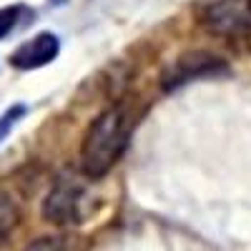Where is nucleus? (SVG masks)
Listing matches in <instances>:
<instances>
[{
    "label": "nucleus",
    "mask_w": 251,
    "mask_h": 251,
    "mask_svg": "<svg viewBox=\"0 0 251 251\" xmlns=\"http://www.w3.org/2000/svg\"><path fill=\"white\" fill-rule=\"evenodd\" d=\"M131 138V116L123 106H111L103 111L86 131L80 146V166L88 178L106 176Z\"/></svg>",
    "instance_id": "obj_1"
},
{
    "label": "nucleus",
    "mask_w": 251,
    "mask_h": 251,
    "mask_svg": "<svg viewBox=\"0 0 251 251\" xmlns=\"http://www.w3.org/2000/svg\"><path fill=\"white\" fill-rule=\"evenodd\" d=\"M196 23L219 38L251 35V0H196Z\"/></svg>",
    "instance_id": "obj_2"
},
{
    "label": "nucleus",
    "mask_w": 251,
    "mask_h": 251,
    "mask_svg": "<svg viewBox=\"0 0 251 251\" xmlns=\"http://www.w3.org/2000/svg\"><path fill=\"white\" fill-rule=\"evenodd\" d=\"M83 186L73 176H58L43 201V216L53 224H78Z\"/></svg>",
    "instance_id": "obj_3"
},
{
    "label": "nucleus",
    "mask_w": 251,
    "mask_h": 251,
    "mask_svg": "<svg viewBox=\"0 0 251 251\" xmlns=\"http://www.w3.org/2000/svg\"><path fill=\"white\" fill-rule=\"evenodd\" d=\"M58 50H60V43L53 33H38L33 40L15 48V53L10 55V63L20 71L40 68V66H46V63H50L58 55Z\"/></svg>",
    "instance_id": "obj_4"
},
{
    "label": "nucleus",
    "mask_w": 251,
    "mask_h": 251,
    "mask_svg": "<svg viewBox=\"0 0 251 251\" xmlns=\"http://www.w3.org/2000/svg\"><path fill=\"white\" fill-rule=\"evenodd\" d=\"M18 219H20V214H18L15 203L8 196L0 194V244L13 234V228L18 226Z\"/></svg>",
    "instance_id": "obj_5"
},
{
    "label": "nucleus",
    "mask_w": 251,
    "mask_h": 251,
    "mask_svg": "<svg viewBox=\"0 0 251 251\" xmlns=\"http://www.w3.org/2000/svg\"><path fill=\"white\" fill-rule=\"evenodd\" d=\"M18 15H20V8H3L0 10V38H5L18 25Z\"/></svg>",
    "instance_id": "obj_6"
},
{
    "label": "nucleus",
    "mask_w": 251,
    "mask_h": 251,
    "mask_svg": "<svg viewBox=\"0 0 251 251\" xmlns=\"http://www.w3.org/2000/svg\"><path fill=\"white\" fill-rule=\"evenodd\" d=\"M25 251H68V249H66V244H63L60 239H55V236H43V239L33 241Z\"/></svg>",
    "instance_id": "obj_7"
},
{
    "label": "nucleus",
    "mask_w": 251,
    "mask_h": 251,
    "mask_svg": "<svg viewBox=\"0 0 251 251\" xmlns=\"http://www.w3.org/2000/svg\"><path fill=\"white\" fill-rule=\"evenodd\" d=\"M23 113H25V108H23V106H15V108H10L3 118H0V141H3V138L10 133V128L15 126V121H18L20 116H23Z\"/></svg>",
    "instance_id": "obj_8"
},
{
    "label": "nucleus",
    "mask_w": 251,
    "mask_h": 251,
    "mask_svg": "<svg viewBox=\"0 0 251 251\" xmlns=\"http://www.w3.org/2000/svg\"><path fill=\"white\" fill-rule=\"evenodd\" d=\"M53 3H58V5H60V3H66V0H53Z\"/></svg>",
    "instance_id": "obj_9"
}]
</instances>
